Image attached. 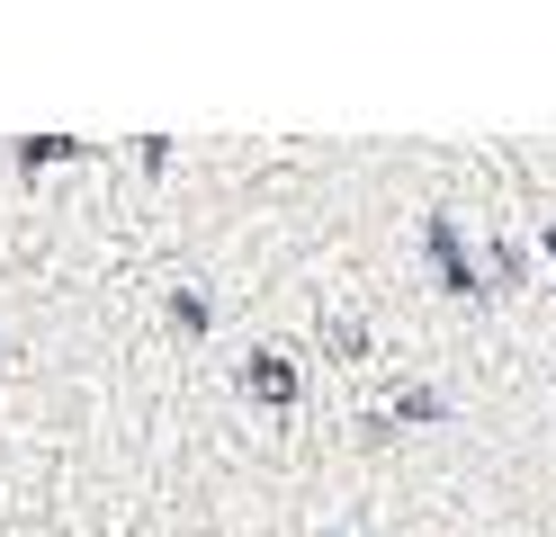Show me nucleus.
Segmentation results:
<instances>
[{"mask_svg": "<svg viewBox=\"0 0 556 537\" xmlns=\"http://www.w3.org/2000/svg\"><path fill=\"white\" fill-rule=\"evenodd\" d=\"M422 242H431V260H440V286L476 296V269H467V251H458V225H448V215H431V225H422Z\"/></svg>", "mask_w": 556, "mask_h": 537, "instance_id": "obj_1", "label": "nucleus"}, {"mask_svg": "<svg viewBox=\"0 0 556 537\" xmlns=\"http://www.w3.org/2000/svg\"><path fill=\"white\" fill-rule=\"evenodd\" d=\"M252 394H261V404H288V394H296V368H288L278 349H261V358H252Z\"/></svg>", "mask_w": 556, "mask_h": 537, "instance_id": "obj_2", "label": "nucleus"}, {"mask_svg": "<svg viewBox=\"0 0 556 537\" xmlns=\"http://www.w3.org/2000/svg\"><path fill=\"white\" fill-rule=\"evenodd\" d=\"M395 412H404V421H431V412H440V394H431V385H404V394H395Z\"/></svg>", "mask_w": 556, "mask_h": 537, "instance_id": "obj_3", "label": "nucleus"}, {"mask_svg": "<svg viewBox=\"0 0 556 537\" xmlns=\"http://www.w3.org/2000/svg\"><path fill=\"white\" fill-rule=\"evenodd\" d=\"M547 260H556V233H547Z\"/></svg>", "mask_w": 556, "mask_h": 537, "instance_id": "obj_4", "label": "nucleus"}]
</instances>
